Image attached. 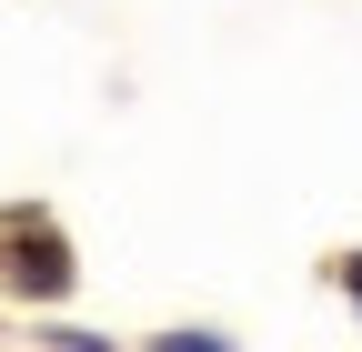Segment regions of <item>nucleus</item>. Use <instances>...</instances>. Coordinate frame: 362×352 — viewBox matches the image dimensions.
<instances>
[{
  "label": "nucleus",
  "mask_w": 362,
  "mask_h": 352,
  "mask_svg": "<svg viewBox=\"0 0 362 352\" xmlns=\"http://www.w3.org/2000/svg\"><path fill=\"white\" fill-rule=\"evenodd\" d=\"M342 282H352V302H362V252H352V262H342Z\"/></svg>",
  "instance_id": "7ed1b4c3"
},
{
  "label": "nucleus",
  "mask_w": 362,
  "mask_h": 352,
  "mask_svg": "<svg viewBox=\"0 0 362 352\" xmlns=\"http://www.w3.org/2000/svg\"><path fill=\"white\" fill-rule=\"evenodd\" d=\"M161 352H232V342H211V332H171Z\"/></svg>",
  "instance_id": "f03ea898"
},
{
  "label": "nucleus",
  "mask_w": 362,
  "mask_h": 352,
  "mask_svg": "<svg viewBox=\"0 0 362 352\" xmlns=\"http://www.w3.org/2000/svg\"><path fill=\"white\" fill-rule=\"evenodd\" d=\"M0 282L30 292V302H61L71 292V242L51 222H0Z\"/></svg>",
  "instance_id": "f257e3e1"
}]
</instances>
